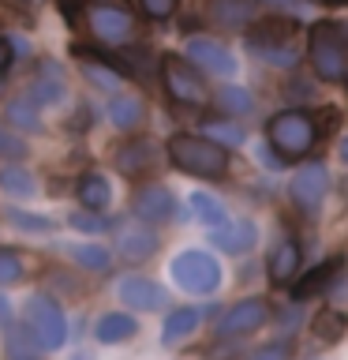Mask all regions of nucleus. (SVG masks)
Instances as JSON below:
<instances>
[{
	"mask_svg": "<svg viewBox=\"0 0 348 360\" xmlns=\"http://www.w3.org/2000/svg\"><path fill=\"white\" fill-rule=\"evenodd\" d=\"M300 244L296 240H277L274 252H269V281H277V285H285V281L296 278L300 270Z\"/></svg>",
	"mask_w": 348,
	"mask_h": 360,
	"instance_id": "nucleus-21",
	"label": "nucleus"
},
{
	"mask_svg": "<svg viewBox=\"0 0 348 360\" xmlns=\"http://www.w3.org/2000/svg\"><path fill=\"white\" fill-rule=\"evenodd\" d=\"M4 360H38V345H34V338L27 334V326H8Z\"/></svg>",
	"mask_w": 348,
	"mask_h": 360,
	"instance_id": "nucleus-27",
	"label": "nucleus"
},
{
	"mask_svg": "<svg viewBox=\"0 0 348 360\" xmlns=\"http://www.w3.org/2000/svg\"><path fill=\"white\" fill-rule=\"evenodd\" d=\"M187 60L195 68H202V72H210V75H221V79H232L236 68H240L236 56L213 38H187Z\"/></svg>",
	"mask_w": 348,
	"mask_h": 360,
	"instance_id": "nucleus-12",
	"label": "nucleus"
},
{
	"mask_svg": "<svg viewBox=\"0 0 348 360\" xmlns=\"http://www.w3.org/2000/svg\"><path fill=\"white\" fill-rule=\"evenodd\" d=\"M337 154H341V162L348 165V135H341V143H337Z\"/></svg>",
	"mask_w": 348,
	"mask_h": 360,
	"instance_id": "nucleus-42",
	"label": "nucleus"
},
{
	"mask_svg": "<svg viewBox=\"0 0 348 360\" xmlns=\"http://www.w3.org/2000/svg\"><path fill=\"white\" fill-rule=\"evenodd\" d=\"M22 326H27V334L34 338V345L45 349V353H56L67 338L64 311L56 308V300H49V297H30L27 300V308H22Z\"/></svg>",
	"mask_w": 348,
	"mask_h": 360,
	"instance_id": "nucleus-5",
	"label": "nucleus"
},
{
	"mask_svg": "<svg viewBox=\"0 0 348 360\" xmlns=\"http://www.w3.org/2000/svg\"><path fill=\"white\" fill-rule=\"evenodd\" d=\"M22 154H27V143H22L19 135L8 128V124H0V158H11V162H19Z\"/></svg>",
	"mask_w": 348,
	"mask_h": 360,
	"instance_id": "nucleus-35",
	"label": "nucleus"
},
{
	"mask_svg": "<svg viewBox=\"0 0 348 360\" xmlns=\"http://www.w3.org/2000/svg\"><path fill=\"white\" fill-rule=\"evenodd\" d=\"M60 98H64V86L56 83V79H38V83L30 86V101H34V105H56Z\"/></svg>",
	"mask_w": 348,
	"mask_h": 360,
	"instance_id": "nucleus-33",
	"label": "nucleus"
},
{
	"mask_svg": "<svg viewBox=\"0 0 348 360\" xmlns=\"http://www.w3.org/2000/svg\"><path fill=\"white\" fill-rule=\"evenodd\" d=\"M266 4L269 8H281V11H292V8H296V0H266Z\"/></svg>",
	"mask_w": 348,
	"mask_h": 360,
	"instance_id": "nucleus-40",
	"label": "nucleus"
},
{
	"mask_svg": "<svg viewBox=\"0 0 348 360\" xmlns=\"http://www.w3.org/2000/svg\"><path fill=\"white\" fill-rule=\"evenodd\" d=\"M269 319V304L262 297H247V300H236L229 311L218 319V326H213V334L218 338H240V334H251L258 330Z\"/></svg>",
	"mask_w": 348,
	"mask_h": 360,
	"instance_id": "nucleus-8",
	"label": "nucleus"
},
{
	"mask_svg": "<svg viewBox=\"0 0 348 360\" xmlns=\"http://www.w3.org/2000/svg\"><path fill=\"white\" fill-rule=\"evenodd\" d=\"M8 124L11 128H22V131H41L38 105H34V101H11L8 105Z\"/></svg>",
	"mask_w": 348,
	"mask_h": 360,
	"instance_id": "nucleus-30",
	"label": "nucleus"
},
{
	"mask_svg": "<svg viewBox=\"0 0 348 360\" xmlns=\"http://www.w3.org/2000/svg\"><path fill=\"white\" fill-rule=\"evenodd\" d=\"M168 274H173L176 289L191 292V297H210V292H218V285H221L218 259H213L210 252H195V248L180 252L173 259V266H168Z\"/></svg>",
	"mask_w": 348,
	"mask_h": 360,
	"instance_id": "nucleus-3",
	"label": "nucleus"
},
{
	"mask_svg": "<svg viewBox=\"0 0 348 360\" xmlns=\"http://www.w3.org/2000/svg\"><path fill=\"white\" fill-rule=\"evenodd\" d=\"M131 210H135V218L146 221V225L173 221V214H176V195H173V191H168L165 184H142V188L131 195Z\"/></svg>",
	"mask_w": 348,
	"mask_h": 360,
	"instance_id": "nucleus-10",
	"label": "nucleus"
},
{
	"mask_svg": "<svg viewBox=\"0 0 348 360\" xmlns=\"http://www.w3.org/2000/svg\"><path fill=\"white\" fill-rule=\"evenodd\" d=\"M195 326H199V311L195 308H173L165 315V323H161V345H184L191 334H195Z\"/></svg>",
	"mask_w": 348,
	"mask_h": 360,
	"instance_id": "nucleus-22",
	"label": "nucleus"
},
{
	"mask_svg": "<svg viewBox=\"0 0 348 360\" xmlns=\"http://www.w3.org/2000/svg\"><path fill=\"white\" fill-rule=\"evenodd\" d=\"M67 259H72V263H79L83 270H94V274H105L109 270V252L105 248H101L98 240H83V244H67Z\"/></svg>",
	"mask_w": 348,
	"mask_h": 360,
	"instance_id": "nucleus-25",
	"label": "nucleus"
},
{
	"mask_svg": "<svg viewBox=\"0 0 348 360\" xmlns=\"http://www.w3.org/2000/svg\"><path fill=\"white\" fill-rule=\"evenodd\" d=\"M116 248L128 263H142V259H150L157 252V233L146 221H128L116 233Z\"/></svg>",
	"mask_w": 348,
	"mask_h": 360,
	"instance_id": "nucleus-17",
	"label": "nucleus"
},
{
	"mask_svg": "<svg viewBox=\"0 0 348 360\" xmlns=\"http://www.w3.org/2000/svg\"><path fill=\"white\" fill-rule=\"evenodd\" d=\"M86 19H90L94 38H98V41H109V45H123V41H131V34H135V19H131L123 8H116V4H98V8H90Z\"/></svg>",
	"mask_w": 348,
	"mask_h": 360,
	"instance_id": "nucleus-11",
	"label": "nucleus"
},
{
	"mask_svg": "<svg viewBox=\"0 0 348 360\" xmlns=\"http://www.w3.org/2000/svg\"><path fill=\"white\" fill-rule=\"evenodd\" d=\"M180 0H139V8H142V15H150V19H168L176 11Z\"/></svg>",
	"mask_w": 348,
	"mask_h": 360,
	"instance_id": "nucleus-38",
	"label": "nucleus"
},
{
	"mask_svg": "<svg viewBox=\"0 0 348 360\" xmlns=\"http://www.w3.org/2000/svg\"><path fill=\"white\" fill-rule=\"evenodd\" d=\"M255 236H258V229H255V221H247V218H240V221H229V218H225L221 225H213V229H210L213 248H221V252H229V255L251 252V248H255Z\"/></svg>",
	"mask_w": 348,
	"mask_h": 360,
	"instance_id": "nucleus-16",
	"label": "nucleus"
},
{
	"mask_svg": "<svg viewBox=\"0 0 348 360\" xmlns=\"http://www.w3.org/2000/svg\"><path fill=\"white\" fill-rule=\"evenodd\" d=\"M199 11L218 30H243L255 19V0H199Z\"/></svg>",
	"mask_w": 348,
	"mask_h": 360,
	"instance_id": "nucleus-13",
	"label": "nucleus"
},
{
	"mask_svg": "<svg viewBox=\"0 0 348 360\" xmlns=\"http://www.w3.org/2000/svg\"><path fill=\"white\" fill-rule=\"evenodd\" d=\"M307 60H311L319 79H326V83H341V79L348 75L344 27H337V22H314L311 27V45H307Z\"/></svg>",
	"mask_w": 348,
	"mask_h": 360,
	"instance_id": "nucleus-2",
	"label": "nucleus"
},
{
	"mask_svg": "<svg viewBox=\"0 0 348 360\" xmlns=\"http://www.w3.org/2000/svg\"><path fill=\"white\" fill-rule=\"evenodd\" d=\"M266 135H269V146L281 150V158H300L314 143V120L300 109H285L266 124Z\"/></svg>",
	"mask_w": 348,
	"mask_h": 360,
	"instance_id": "nucleus-6",
	"label": "nucleus"
},
{
	"mask_svg": "<svg viewBox=\"0 0 348 360\" xmlns=\"http://www.w3.org/2000/svg\"><path fill=\"white\" fill-rule=\"evenodd\" d=\"M8 64H11V45L0 38V72H8Z\"/></svg>",
	"mask_w": 348,
	"mask_h": 360,
	"instance_id": "nucleus-39",
	"label": "nucleus"
},
{
	"mask_svg": "<svg viewBox=\"0 0 348 360\" xmlns=\"http://www.w3.org/2000/svg\"><path fill=\"white\" fill-rule=\"evenodd\" d=\"M15 281H22V259L0 248V285H15Z\"/></svg>",
	"mask_w": 348,
	"mask_h": 360,
	"instance_id": "nucleus-34",
	"label": "nucleus"
},
{
	"mask_svg": "<svg viewBox=\"0 0 348 360\" xmlns=\"http://www.w3.org/2000/svg\"><path fill=\"white\" fill-rule=\"evenodd\" d=\"M67 225H72V229H83V233H101L105 229V218H101L98 210H86V214H72V218H67Z\"/></svg>",
	"mask_w": 348,
	"mask_h": 360,
	"instance_id": "nucleus-36",
	"label": "nucleus"
},
{
	"mask_svg": "<svg viewBox=\"0 0 348 360\" xmlns=\"http://www.w3.org/2000/svg\"><path fill=\"white\" fill-rule=\"evenodd\" d=\"M218 109L229 112V117H247L255 109V98L243 86H225V90H218Z\"/></svg>",
	"mask_w": 348,
	"mask_h": 360,
	"instance_id": "nucleus-29",
	"label": "nucleus"
},
{
	"mask_svg": "<svg viewBox=\"0 0 348 360\" xmlns=\"http://www.w3.org/2000/svg\"><path fill=\"white\" fill-rule=\"evenodd\" d=\"M337 4H348V0H337Z\"/></svg>",
	"mask_w": 348,
	"mask_h": 360,
	"instance_id": "nucleus-43",
	"label": "nucleus"
},
{
	"mask_svg": "<svg viewBox=\"0 0 348 360\" xmlns=\"http://www.w3.org/2000/svg\"><path fill=\"white\" fill-rule=\"evenodd\" d=\"M341 274H344V255L326 259V263H319L314 270H307V278H303V281H296L292 300H314V297H322V292L330 289Z\"/></svg>",
	"mask_w": 348,
	"mask_h": 360,
	"instance_id": "nucleus-18",
	"label": "nucleus"
},
{
	"mask_svg": "<svg viewBox=\"0 0 348 360\" xmlns=\"http://www.w3.org/2000/svg\"><path fill=\"white\" fill-rule=\"evenodd\" d=\"M157 162H161V150L154 139H131L116 146V169L123 176H146Z\"/></svg>",
	"mask_w": 348,
	"mask_h": 360,
	"instance_id": "nucleus-14",
	"label": "nucleus"
},
{
	"mask_svg": "<svg viewBox=\"0 0 348 360\" xmlns=\"http://www.w3.org/2000/svg\"><path fill=\"white\" fill-rule=\"evenodd\" d=\"M311 334H314V342H322V345H337L348 334V315L337 311V308H322L311 319Z\"/></svg>",
	"mask_w": 348,
	"mask_h": 360,
	"instance_id": "nucleus-23",
	"label": "nucleus"
},
{
	"mask_svg": "<svg viewBox=\"0 0 348 360\" xmlns=\"http://www.w3.org/2000/svg\"><path fill=\"white\" fill-rule=\"evenodd\" d=\"M326 191H330V173H326L322 162H307L296 176H292V184H288V195H292V202H296L303 214L319 210L322 199H326Z\"/></svg>",
	"mask_w": 348,
	"mask_h": 360,
	"instance_id": "nucleus-9",
	"label": "nucleus"
},
{
	"mask_svg": "<svg viewBox=\"0 0 348 360\" xmlns=\"http://www.w3.org/2000/svg\"><path fill=\"white\" fill-rule=\"evenodd\" d=\"M168 162L187 176H221L229 169V146L206 139V135H187L180 131L168 139Z\"/></svg>",
	"mask_w": 348,
	"mask_h": 360,
	"instance_id": "nucleus-1",
	"label": "nucleus"
},
{
	"mask_svg": "<svg viewBox=\"0 0 348 360\" xmlns=\"http://www.w3.org/2000/svg\"><path fill=\"white\" fill-rule=\"evenodd\" d=\"M11 319V304H8V297H0V323H8Z\"/></svg>",
	"mask_w": 348,
	"mask_h": 360,
	"instance_id": "nucleus-41",
	"label": "nucleus"
},
{
	"mask_svg": "<svg viewBox=\"0 0 348 360\" xmlns=\"http://www.w3.org/2000/svg\"><path fill=\"white\" fill-rule=\"evenodd\" d=\"M4 218H8V225H15L22 233H49L53 229V218H45V214H27V210H15V207H8Z\"/></svg>",
	"mask_w": 348,
	"mask_h": 360,
	"instance_id": "nucleus-31",
	"label": "nucleus"
},
{
	"mask_svg": "<svg viewBox=\"0 0 348 360\" xmlns=\"http://www.w3.org/2000/svg\"><path fill=\"white\" fill-rule=\"evenodd\" d=\"M109 120L116 131H139L146 120V105L139 94H112L109 101Z\"/></svg>",
	"mask_w": 348,
	"mask_h": 360,
	"instance_id": "nucleus-20",
	"label": "nucleus"
},
{
	"mask_svg": "<svg viewBox=\"0 0 348 360\" xmlns=\"http://www.w3.org/2000/svg\"><path fill=\"white\" fill-rule=\"evenodd\" d=\"M187 207H191V214H195V218L202 221V225H221L225 218H229V214H225V207L213 195H206V191H195V195L187 199Z\"/></svg>",
	"mask_w": 348,
	"mask_h": 360,
	"instance_id": "nucleus-28",
	"label": "nucleus"
},
{
	"mask_svg": "<svg viewBox=\"0 0 348 360\" xmlns=\"http://www.w3.org/2000/svg\"><path fill=\"white\" fill-rule=\"evenodd\" d=\"M206 139L213 143H221V146H240L243 143V131L236 128V124H225V120H206Z\"/></svg>",
	"mask_w": 348,
	"mask_h": 360,
	"instance_id": "nucleus-32",
	"label": "nucleus"
},
{
	"mask_svg": "<svg viewBox=\"0 0 348 360\" xmlns=\"http://www.w3.org/2000/svg\"><path fill=\"white\" fill-rule=\"evenodd\" d=\"M247 49L255 56H262L266 64H281V68H292L300 60L303 45L296 38V27L292 22H262V27L251 30V38H247Z\"/></svg>",
	"mask_w": 348,
	"mask_h": 360,
	"instance_id": "nucleus-4",
	"label": "nucleus"
},
{
	"mask_svg": "<svg viewBox=\"0 0 348 360\" xmlns=\"http://www.w3.org/2000/svg\"><path fill=\"white\" fill-rule=\"evenodd\" d=\"M120 300L128 304V308H135V311H157V308H165V289L157 285V281H150V278H139V274H131V278H123L120 281Z\"/></svg>",
	"mask_w": 348,
	"mask_h": 360,
	"instance_id": "nucleus-15",
	"label": "nucleus"
},
{
	"mask_svg": "<svg viewBox=\"0 0 348 360\" xmlns=\"http://www.w3.org/2000/svg\"><path fill=\"white\" fill-rule=\"evenodd\" d=\"M288 356H292V345L288 342H269L262 349H255L247 360H288Z\"/></svg>",
	"mask_w": 348,
	"mask_h": 360,
	"instance_id": "nucleus-37",
	"label": "nucleus"
},
{
	"mask_svg": "<svg viewBox=\"0 0 348 360\" xmlns=\"http://www.w3.org/2000/svg\"><path fill=\"white\" fill-rule=\"evenodd\" d=\"M135 334H139V323H135V315H128V311H105V315L94 323V338H98L101 345L131 342Z\"/></svg>",
	"mask_w": 348,
	"mask_h": 360,
	"instance_id": "nucleus-19",
	"label": "nucleus"
},
{
	"mask_svg": "<svg viewBox=\"0 0 348 360\" xmlns=\"http://www.w3.org/2000/svg\"><path fill=\"white\" fill-rule=\"evenodd\" d=\"M79 202H83L86 210H105L112 202V184L101 173H86L79 180Z\"/></svg>",
	"mask_w": 348,
	"mask_h": 360,
	"instance_id": "nucleus-24",
	"label": "nucleus"
},
{
	"mask_svg": "<svg viewBox=\"0 0 348 360\" xmlns=\"http://www.w3.org/2000/svg\"><path fill=\"white\" fill-rule=\"evenodd\" d=\"M344 83H348V75H344Z\"/></svg>",
	"mask_w": 348,
	"mask_h": 360,
	"instance_id": "nucleus-44",
	"label": "nucleus"
},
{
	"mask_svg": "<svg viewBox=\"0 0 348 360\" xmlns=\"http://www.w3.org/2000/svg\"><path fill=\"white\" fill-rule=\"evenodd\" d=\"M161 83L168 90V98L180 101V105H206V86L195 75V68L180 56H161Z\"/></svg>",
	"mask_w": 348,
	"mask_h": 360,
	"instance_id": "nucleus-7",
	"label": "nucleus"
},
{
	"mask_svg": "<svg viewBox=\"0 0 348 360\" xmlns=\"http://www.w3.org/2000/svg\"><path fill=\"white\" fill-rule=\"evenodd\" d=\"M0 188H4L8 195L30 199V195H38V176L27 173L22 165H8V169H0Z\"/></svg>",
	"mask_w": 348,
	"mask_h": 360,
	"instance_id": "nucleus-26",
	"label": "nucleus"
}]
</instances>
